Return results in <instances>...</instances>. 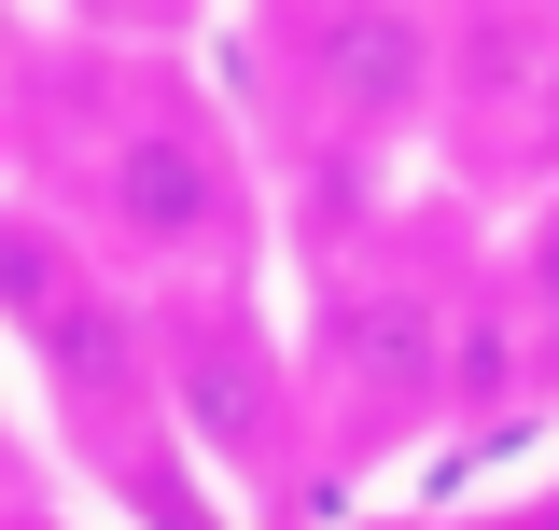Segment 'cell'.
<instances>
[{
    "mask_svg": "<svg viewBox=\"0 0 559 530\" xmlns=\"http://www.w3.org/2000/svg\"><path fill=\"white\" fill-rule=\"evenodd\" d=\"M70 238L98 265H127V279H154V293H238V265H252L238 127L197 84H127L84 140V224Z\"/></svg>",
    "mask_w": 559,
    "mask_h": 530,
    "instance_id": "obj_1",
    "label": "cell"
},
{
    "mask_svg": "<svg viewBox=\"0 0 559 530\" xmlns=\"http://www.w3.org/2000/svg\"><path fill=\"white\" fill-rule=\"evenodd\" d=\"M154 405L182 419V447H210L224 474H252L266 489L294 461V363H280V335L238 308V293H168L154 308Z\"/></svg>",
    "mask_w": 559,
    "mask_h": 530,
    "instance_id": "obj_2",
    "label": "cell"
},
{
    "mask_svg": "<svg viewBox=\"0 0 559 530\" xmlns=\"http://www.w3.org/2000/svg\"><path fill=\"white\" fill-rule=\"evenodd\" d=\"M280 70H294V112L322 140H406L448 70H462V28L448 14H392V0H349V14H266L252 28Z\"/></svg>",
    "mask_w": 559,
    "mask_h": 530,
    "instance_id": "obj_3",
    "label": "cell"
},
{
    "mask_svg": "<svg viewBox=\"0 0 559 530\" xmlns=\"http://www.w3.org/2000/svg\"><path fill=\"white\" fill-rule=\"evenodd\" d=\"M433 377H448V335H433V308H419L406 279H349L336 308H322V392L349 419H419Z\"/></svg>",
    "mask_w": 559,
    "mask_h": 530,
    "instance_id": "obj_4",
    "label": "cell"
},
{
    "mask_svg": "<svg viewBox=\"0 0 559 530\" xmlns=\"http://www.w3.org/2000/svg\"><path fill=\"white\" fill-rule=\"evenodd\" d=\"M518 322H532V363L559 377V196L532 209V238H518Z\"/></svg>",
    "mask_w": 559,
    "mask_h": 530,
    "instance_id": "obj_5",
    "label": "cell"
},
{
    "mask_svg": "<svg viewBox=\"0 0 559 530\" xmlns=\"http://www.w3.org/2000/svg\"><path fill=\"white\" fill-rule=\"evenodd\" d=\"M532 127H546V154H559V14H546V57H532Z\"/></svg>",
    "mask_w": 559,
    "mask_h": 530,
    "instance_id": "obj_6",
    "label": "cell"
},
{
    "mask_svg": "<svg viewBox=\"0 0 559 530\" xmlns=\"http://www.w3.org/2000/svg\"><path fill=\"white\" fill-rule=\"evenodd\" d=\"M0 530H70V517H43V503H0Z\"/></svg>",
    "mask_w": 559,
    "mask_h": 530,
    "instance_id": "obj_7",
    "label": "cell"
}]
</instances>
